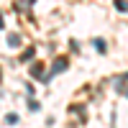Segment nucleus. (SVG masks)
<instances>
[{"label":"nucleus","mask_w":128,"mask_h":128,"mask_svg":"<svg viewBox=\"0 0 128 128\" xmlns=\"http://www.w3.org/2000/svg\"><path fill=\"white\" fill-rule=\"evenodd\" d=\"M67 64H69L67 59H64V56H59V59L54 62V74H59V72H64V67H67Z\"/></svg>","instance_id":"obj_1"},{"label":"nucleus","mask_w":128,"mask_h":128,"mask_svg":"<svg viewBox=\"0 0 128 128\" xmlns=\"http://www.w3.org/2000/svg\"><path fill=\"white\" fill-rule=\"evenodd\" d=\"M8 44H10V46H18V44H20V36H18V34H8Z\"/></svg>","instance_id":"obj_2"},{"label":"nucleus","mask_w":128,"mask_h":128,"mask_svg":"<svg viewBox=\"0 0 128 128\" xmlns=\"http://www.w3.org/2000/svg\"><path fill=\"white\" fill-rule=\"evenodd\" d=\"M92 44H95V49H98L100 54H105V41H102V38H95Z\"/></svg>","instance_id":"obj_3"},{"label":"nucleus","mask_w":128,"mask_h":128,"mask_svg":"<svg viewBox=\"0 0 128 128\" xmlns=\"http://www.w3.org/2000/svg\"><path fill=\"white\" fill-rule=\"evenodd\" d=\"M115 8H118V10H123V13H126V10H128V3H126V0H115Z\"/></svg>","instance_id":"obj_4"},{"label":"nucleus","mask_w":128,"mask_h":128,"mask_svg":"<svg viewBox=\"0 0 128 128\" xmlns=\"http://www.w3.org/2000/svg\"><path fill=\"white\" fill-rule=\"evenodd\" d=\"M34 54H36L34 49H28V51H23V62H26V59H34Z\"/></svg>","instance_id":"obj_5"},{"label":"nucleus","mask_w":128,"mask_h":128,"mask_svg":"<svg viewBox=\"0 0 128 128\" xmlns=\"http://www.w3.org/2000/svg\"><path fill=\"white\" fill-rule=\"evenodd\" d=\"M0 28H3V13H0Z\"/></svg>","instance_id":"obj_6"}]
</instances>
